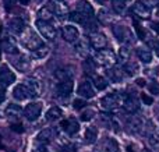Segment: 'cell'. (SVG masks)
Returning a JSON list of instances; mask_svg holds the SVG:
<instances>
[{
  "mask_svg": "<svg viewBox=\"0 0 159 152\" xmlns=\"http://www.w3.org/2000/svg\"><path fill=\"white\" fill-rule=\"evenodd\" d=\"M21 43L24 45L28 50H31V52L38 49L41 45H43L42 43V39L39 38L38 34H35L31 29H28V31H25V32L21 34Z\"/></svg>",
  "mask_w": 159,
  "mask_h": 152,
  "instance_id": "cell-1",
  "label": "cell"
},
{
  "mask_svg": "<svg viewBox=\"0 0 159 152\" xmlns=\"http://www.w3.org/2000/svg\"><path fill=\"white\" fill-rule=\"evenodd\" d=\"M35 27H36V29H38L39 35H41L42 38L48 39V41H53V39L56 38V28L53 27L49 21H45V20L38 18L35 22Z\"/></svg>",
  "mask_w": 159,
  "mask_h": 152,
  "instance_id": "cell-2",
  "label": "cell"
},
{
  "mask_svg": "<svg viewBox=\"0 0 159 152\" xmlns=\"http://www.w3.org/2000/svg\"><path fill=\"white\" fill-rule=\"evenodd\" d=\"M124 99L126 98H123V95L119 94V92H113V94H109L106 95V96H103L101 99V105L103 109H106V110H113V109L119 108L120 105H123Z\"/></svg>",
  "mask_w": 159,
  "mask_h": 152,
  "instance_id": "cell-3",
  "label": "cell"
},
{
  "mask_svg": "<svg viewBox=\"0 0 159 152\" xmlns=\"http://www.w3.org/2000/svg\"><path fill=\"white\" fill-rule=\"evenodd\" d=\"M95 60L96 63L102 64V66L112 67L116 63V56L110 49H101V50H96Z\"/></svg>",
  "mask_w": 159,
  "mask_h": 152,
  "instance_id": "cell-4",
  "label": "cell"
},
{
  "mask_svg": "<svg viewBox=\"0 0 159 152\" xmlns=\"http://www.w3.org/2000/svg\"><path fill=\"white\" fill-rule=\"evenodd\" d=\"M41 112H42V103L34 102V103L27 105V108L24 109V116L27 117V120H30V122H35V120L39 119Z\"/></svg>",
  "mask_w": 159,
  "mask_h": 152,
  "instance_id": "cell-5",
  "label": "cell"
},
{
  "mask_svg": "<svg viewBox=\"0 0 159 152\" xmlns=\"http://www.w3.org/2000/svg\"><path fill=\"white\" fill-rule=\"evenodd\" d=\"M133 13L137 17H140V18H149L151 8H149V6L144 0H140V2H135L133 4Z\"/></svg>",
  "mask_w": 159,
  "mask_h": 152,
  "instance_id": "cell-6",
  "label": "cell"
},
{
  "mask_svg": "<svg viewBox=\"0 0 159 152\" xmlns=\"http://www.w3.org/2000/svg\"><path fill=\"white\" fill-rule=\"evenodd\" d=\"M63 39L69 43H75V42L80 39V31L77 27L74 25H66L63 27Z\"/></svg>",
  "mask_w": 159,
  "mask_h": 152,
  "instance_id": "cell-7",
  "label": "cell"
},
{
  "mask_svg": "<svg viewBox=\"0 0 159 152\" xmlns=\"http://www.w3.org/2000/svg\"><path fill=\"white\" fill-rule=\"evenodd\" d=\"M14 81H16V74L7 66L0 67V85L4 88V87L11 85Z\"/></svg>",
  "mask_w": 159,
  "mask_h": 152,
  "instance_id": "cell-8",
  "label": "cell"
},
{
  "mask_svg": "<svg viewBox=\"0 0 159 152\" xmlns=\"http://www.w3.org/2000/svg\"><path fill=\"white\" fill-rule=\"evenodd\" d=\"M89 43H91V47L96 50H101V49H105L107 45V39L103 34L101 32H93L92 35L89 36Z\"/></svg>",
  "mask_w": 159,
  "mask_h": 152,
  "instance_id": "cell-9",
  "label": "cell"
},
{
  "mask_svg": "<svg viewBox=\"0 0 159 152\" xmlns=\"http://www.w3.org/2000/svg\"><path fill=\"white\" fill-rule=\"evenodd\" d=\"M8 31L14 35H21L22 32L25 31V22L22 21L21 18L16 17V18H11L8 21Z\"/></svg>",
  "mask_w": 159,
  "mask_h": 152,
  "instance_id": "cell-10",
  "label": "cell"
},
{
  "mask_svg": "<svg viewBox=\"0 0 159 152\" xmlns=\"http://www.w3.org/2000/svg\"><path fill=\"white\" fill-rule=\"evenodd\" d=\"M73 88H74L73 80H64L56 85V92H57L59 96H69L73 92Z\"/></svg>",
  "mask_w": 159,
  "mask_h": 152,
  "instance_id": "cell-11",
  "label": "cell"
},
{
  "mask_svg": "<svg viewBox=\"0 0 159 152\" xmlns=\"http://www.w3.org/2000/svg\"><path fill=\"white\" fill-rule=\"evenodd\" d=\"M123 109L127 113H135L140 109V102H138V99L135 96L129 95V96H126V99L123 102Z\"/></svg>",
  "mask_w": 159,
  "mask_h": 152,
  "instance_id": "cell-12",
  "label": "cell"
},
{
  "mask_svg": "<svg viewBox=\"0 0 159 152\" xmlns=\"http://www.w3.org/2000/svg\"><path fill=\"white\" fill-rule=\"evenodd\" d=\"M53 11L59 17H66L70 13V7L64 0H55L53 2Z\"/></svg>",
  "mask_w": 159,
  "mask_h": 152,
  "instance_id": "cell-13",
  "label": "cell"
},
{
  "mask_svg": "<svg viewBox=\"0 0 159 152\" xmlns=\"http://www.w3.org/2000/svg\"><path fill=\"white\" fill-rule=\"evenodd\" d=\"M77 11L87 18H93V8L87 0H77Z\"/></svg>",
  "mask_w": 159,
  "mask_h": 152,
  "instance_id": "cell-14",
  "label": "cell"
},
{
  "mask_svg": "<svg viewBox=\"0 0 159 152\" xmlns=\"http://www.w3.org/2000/svg\"><path fill=\"white\" fill-rule=\"evenodd\" d=\"M60 126H61V128L69 134V136H74V134H77L80 131V124H78V122H75L74 119L63 120Z\"/></svg>",
  "mask_w": 159,
  "mask_h": 152,
  "instance_id": "cell-15",
  "label": "cell"
},
{
  "mask_svg": "<svg viewBox=\"0 0 159 152\" xmlns=\"http://www.w3.org/2000/svg\"><path fill=\"white\" fill-rule=\"evenodd\" d=\"M2 49L7 55H16V53H18V47H17L16 41L13 38H10V36H6L2 41Z\"/></svg>",
  "mask_w": 159,
  "mask_h": 152,
  "instance_id": "cell-16",
  "label": "cell"
},
{
  "mask_svg": "<svg viewBox=\"0 0 159 152\" xmlns=\"http://www.w3.org/2000/svg\"><path fill=\"white\" fill-rule=\"evenodd\" d=\"M77 92H78L80 96L85 98V99H91V98H93V95H95V91H93V88H92V84H91L89 81H84V83L78 87Z\"/></svg>",
  "mask_w": 159,
  "mask_h": 152,
  "instance_id": "cell-17",
  "label": "cell"
},
{
  "mask_svg": "<svg viewBox=\"0 0 159 152\" xmlns=\"http://www.w3.org/2000/svg\"><path fill=\"white\" fill-rule=\"evenodd\" d=\"M123 71L124 70H121L120 67L113 66V67H109V69H107L106 74H107V77H109V80L113 81V83H121L123 78H124V73Z\"/></svg>",
  "mask_w": 159,
  "mask_h": 152,
  "instance_id": "cell-18",
  "label": "cell"
},
{
  "mask_svg": "<svg viewBox=\"0 0 159 152\" xmlns=\"http://www.w3.org/2000/svg\"><path fill=\"white\" fill-rule=\"evenodd\" d=\"M13 64L17 70H20L21 73H27L31 69V60L27 56H20L18 59L13 60Z\"/></svg>",
  "mask_w": 159,
  "mask_h": 152,
  "instance_id": "cell-19",
  "label": "cell"
},
{
  "mask_svg": "<svg viewBox=\"0 0 159 152\" xmlns=\"http://www.w3.org/2000/svg\"><path fill=\"white\" fill-rule=\"evenodd\" d=\"M13 96L16 98L17 101H24V99H27V98H30L27 85H25V84H18V85H16L13 89Z\"/></svg>",
  "mask_w": 159,
  "mask_h": 152,
  "instance_id": "cell-20",
  "label": "cell"
},
{
  "mask_svg": "<svg viewBox=\"0 0 159 152\" xmlns=\"http://www.w3.org/2000/svg\"><path fill=\"white\" fill-rule=\"evenodd\" d=\"M89 46H91V43L87 39H78V41L75 42V50H77V53L80 56H82V57H88Z\"/></svg>",
  "mask_w": 159,
  "mask_h": 152,
  "instance_id": "cell-21",
  "label": "cell"
},
{
  "mask_svg": "<svg viewBox=\"0 0 159 152\" xmlns=\"http://www.w3.org/2000/svg\"><path fill=\"white\" fill-rule=\"evenodd\" d=\"M113 34H115V36L117 38L119 42H127L130 38V32L127 28L121 27V25H116V27H113Z\"/></svg>",
  "mask_w": 159,
  "mask_h": 152,
  "instance_id": "cell-22",
  "label": "cell"
},
{
  "mask_svg": "<svg viewBox=\"0 0 159 152\" xmlns=\"http://www.w3.org/2000/svg\"><path fill=\"white\" fill-rule=\"evenodd\" d=\"M27 88H28V94H30L31 99H36L39 96V84L35 80H28L27 81Z\"/></svg>",
  "mask_w": 159,
  "mask_h": 152,
  "instance_id": "cell-23",
  "label": "cell"
},
{
  "mask_svg": "<svg viewBox=\"0 0 159 152\" xmlns=\"http://www.w3.org/2000/svg\"><path fill=\"white\" fill-rule=\"evenodd\" d=\"M22 109L20 105H16V103H10V105L6 108V114H7V117H10V119H17V117L21 114Z\"/></svg>",
  "mask_w": 159,
  "mask_h": 152,
  "instance_id": "cell-24",
  "label": "cell"
},
{
  "mask_svg": "<svg viewBox=\"0 0 159 152\" xmlns=\"http://www.w3.org/2000/svg\"><path fill=\"white\" fill-rule=\"evenodd\" d=\"M61 116H63L61 109L57 108V106H52V108L46 112V120H49V122H56V120H59Z\"/></svg>",
  "mask_w": 159,
  "mask_h": 152,
  "instance_id": "cell-25",
  "label": "cell"
},
{
  "mask_svg": "<svg viewBox=\"0 0 159 152\" xmlns=\"http://www.w3.org/2000/svg\"><path fill=\"white\" fill-rule=\"evenodd\" d=\"M137 56L138 59H140L143 63L148 64L152 61V53L149 49H145V47H140V49H137Z\"/></svg>",
  "mask_w": 159,
  "mask_h": 152,
  "instance_id": "cell-26",
  "label": "cell"
},
{
  "mask_svg": "<svg viewBox=\"0 0 159 152\" xmlns=\"http://www.w3.org/2000/svg\"><path fill=\"white\" fill-rule=\"evenodd\" d=\"M55 75H56V78H59L60 81L71 80L73 78V71H71V69H57L55 71Z\"/></svg>",
  "mask_w": 159,
  "mask_h": 152,
  "instance_id": "cell-27",
  "label": "cell"
},
{
  "mask_svg": "<svg viewBox=\"0 0 159 152\" xmlns=\"http://www.w3.org/2000/svg\"><path fill=\"white\" fill-rule=\"evenodd\" d=\"M36 138H38V142H43V144H48V142H49L50 140L53 138V131L50 130V128H45V130H42L41 133L36 136Z\"/></svg>",
  "mask_w": 159,
  "mask_h": 152,
  "instance_id": "cell-28",
  "label": "cell"
},
{
  "mask_svg": "<svg viewBox=\"0 0 159 152\" xmlns=\"http://www.w3.org/2000/svg\"><path fill=\"white\" fill-rule=\"evenodd\" d=\"M98 138V130L96 127H88L85 131V142L87 144H93Z\"/></svg>",
  "mask_w": 159,
  "mask_h": 152,
  "instance_id": "cell-29",
  "label": "cell"
},
{
  "mask_svg": "<svg viewBox=\"0 0 159 152\" xmlns=\"http://www.w3.org/2000/svg\"><path fill=\"white\" fill-rule=\"evenodd\" d=\"M48 53H49V47H48L46 45H41L38 49H35L32 52V56L35 59H43L48 56Z\"/></svg>",
  "mask_w": 159,
  "mask_h": 152,
  "instance_id": "cell-30",
  "label": "cell"
},
{
  "mask_svg": "<svg viewBox=\"0 0 159 152\" xmlns=\"http://www.w3.org/2000/svg\"><path fill=\"white\" fill-rule=\"evenodd\" d=\"M93 83H95V88L98 89V91H103V89H106L107 85H109V83H107L103 77H101V75L93 78Z\"/></svg>",
  "mask_w": 159,
  "mask_h": 152,
  "instance_id": "cell-31",
  "label": "cell"
},
{
  "mask_svg": "<svg viewBox=\"0 0 159 152\" xmlns=\"http://www.w3.org/2000/svg\"><path fill=\"white\" fill-rule=\"evenodd\" d=\"M112 7L115 10V13L121 14L126 8V0H112Z\"/></svg>",
  "mask_w": 159,
  "mask_h": 152,
  "instance_id": "cell-32",
  "label": "cell"
},
{
  "mask_svg": "<svg viewBox=\"0 0 159 152\" xmlns=\"http://www.w3.org/2000/svg\"><path fill=\"white\" fill-rule=\"evenodd\" d=\"M123 70L126 71L127 75H135V73L138 71V66L135 63H131V61H129V63L124 64Z\"/></svg>",
  "mask_w": 159,
  "mask_h": 152,
  "instance_id": "cell-33",
  "label": "cell"
},
{
  "mask_svg": "<svg viewBox=\"0 0 159 152\" xmlns=\"http://www.w3.org/2000/svg\"><path fill=\"white\" fill-rule=\"evenodd\" d=\"M38 16H39V18H41V20H45V21H49V20L52 18L53 14L50 13L49 8L43 7V8H41V10L38 11Z\"/></svg>",
  "mask_w": 159,
  "mask_h": 152,
  "instance_id": "cell-34",
  "label": "cell"
},
{
  "mask_svg": "<svg viewBox=\"0 0 159 152\" xmlns=\"http://www.w3.org/2000/svg\"><path fill=\"white\" fill-rule=\"evenodd\" d=\"M110 144V140H107V141H105L103 144L101 145V148H99V152H117V145H113L112 148L109 147Z\"/></svg>",
  "mask_w": 159,
  "mask_h": 152,
  "instance_id": "cell-35",
  "label": "cell"
},
{
  "mask_svg": "<svg viewBox=\"0 0 159 152\" xmlns=\"http://www.w3.org/2000/svg\"><path fill=\"white\" fill-rule=\"evenodd\" d=\"M93 116H95V112L92 109H87V110H84L81 113V120L82 122H91L93 119Z\"/></svg>",
  "mask_w": 159,
  "mask_h": 152,
  "instance_id": "cell-36",
  "label": "cell"
},
{
  "mask_svg": "<svg viewBox=\"0 0 159 152\" xmlns=\"http://www.w3.org/2000/svg\"><path fill=\"white\" fill-rule=\"evenodd\" d=\"M95 66H96V60H92V59H85V61H84V69L87 70L88 73L95 71Z\"/></svg>",
  "mask_w": 159,
  "mask_h": 152,
  "instance_id": "cell-37",
  "label": "cell"
},
{
  "mask_svg": "<svg viewBox=\"0 0 159 152\" xmlns=\"http://www.w3.org/2000/svg\"><path fill=\"white\" fill-rule=\"evenodd\" d=\"M119 56H120V60H129L130 57V47L129 46H121L119 50Z\"/></svg>",
  "mask_w": 159,
  "mask_h": 152,
  "instance_id": "cell-38",
  "label": "cell"
},
{
  "mask_svg": "<svg viewBox=\"0 0 159 152\" xmlns=\"http://www.w3.org/2000/svg\"><path fill=\"white\" fill-rule=\"evenodd\" d=\"M149 144L155 148H159V136L158 134H149Z\"/></svg>",
  "mask_w": 159,
  "mask_h": 152,
  "instance_id": "cell-39",
  "label": "cell"
},
{
  "mask_svg": "<svg viewBox=\"0 0 159 152\" xmlns=\"http://www.w3.org/2000/svg\"><path fill=\"white\" fill-rule=\"evenodd\" d=\"M85 105H87V102H85V101H82V99H75L74 102H73V108H74L75 110H81Z\"/></svg>",
  "mask_w": 159,
  "mask_h": 152,
  "instance_id": "cell-40",
  "label": "cell"
},
{
  "mask_svg": "<svg viewBox=\"0 0 159 152\" xmlns=\"http://www.w3.org/2000/svg\"><path fill=\"white\" fill-rule=\"evenodd\" d=\"M148 89H149V92H151V94L159 95V84L158 83H151L148 85Z\"/></svg>",
  "mask_w": 159,
  "mask_h": 152,
  "instance_id": "cell-41",
  "label": "cell"
},
{
  "mask_svg": "<svg viewBox=\"0 0 159 152\" xmlns=\"http://www.w3.org/2000/svg\"><path fill=\"white\" fill-rule=\"evenodd\" d=\"M10 128L13 131H16V133H24V126H22L21 123H13V124L10 126Z\"/></svg>",
  "mask_w": 159,
  "mask_h": 152,
  "instance_id": "cell-42",
  "label": "cell"
},
{
  "mask_svg": "<svg viewBox=\"0 0 159 152\" xmlns=\"http://www.w3.org/2000/svg\"><path fill=\"white\" fill-rule=\"evenodd\" d=\"M141 99H143L144 105H148V106H151L152 103H154V98L148 96V95H147V94H143V95H141Z\"/></svg>",
  "mask_w": 159,
  "mask_h": 152,
  "instance_id": "cell-43",
  "label": "cell"
},
{
  "mask_svg": "<svg viewBox=\"0 0 159 152\" xmlns=\"http://www.w3.org/2000/svg\"><path fill=\"white\" fill-rule=\"evenodd\" d=\"M135 31H137V35L140 39H144V31L141 29V27L138 24H135Z\"/></svg>",
  "mask_w": 159,
  "mask_h": 152,
  "instance_id": "cell-44",
  "label": "cell"
},
{
  "mask_svg": "<svg viewBox=\"0 0 159 152\" xmlns=\"http://www.w3.org/2000/svg\"><path fill=\"white\" fill-rule=\"evenodd\" d=\"M152 46H154V50H155V53H157V56L159 57V41H155V42H152Z\"/></svg>",
  "mask_w": 159,
  "mask_h": 152,
  "instance_id": "cell-45",
  "label": "cell"
},
{
  "mask_svg": "<svg viewBox=\"0 0 159 152\" xmlns=\"http://www.w3.org/2000/svg\"><path fill=\"white\" fill-rule=\"evenodd\" d=\"M42 145H38V147H35V150H34V152H45V144L43 142H41Z\"/></svg>",
  "mask_w": 159,
  "mask_h": 152,
  "instance_id": "cell-46",
  "label": "cell"
},
{
  "mask_svg": "<svg viewBox=\"0 0 159 152\" xmlns=\"http://www.w3.org/2000/svg\"><path fill=\"white\" fill-rule=\"evenodd\" d=\"M4 98H6V95H4V89H3V87L0 85V103L4 101Z\"/></svg>",
  "mask_w": 159,
  "mask_h": 152,
  "instance_id": "cell-47",
  "label": "cell"
},
{
  "mask_svg": "<svg viewBox=\"0 0 159 152\" xmlns=\"http://www.w3.org/2000/svg\"><path fill=\"white\" fill-rule=\"evenodd\" d=\"M137 85L138 87H145V80H144V78H138V80H137Z\"/></svg>",
  "mask_w": 159,
  "mask_h": 152,
  "instance_id": "cell-48",
  "label": "cell"
},
{
  "mask_svg": "<svg viewBox=\"0 0 159 152\" xmlns=\"http://www.w3.org/2000/svg\"><path fill=\"white\" fill-rule=\"evenodd\" d=\"M3 2H4V3H6V4L11 6V4H13V3H16V2H17V0H3Z\"/></svg>",
  "mask_w": 159,
  "mask_h": 152,
  "instance_id": "cell-49",
  "label": "cell"
},
{
  "mask_svg": "<svg viewBox=\"0 0 159 152\" xmlns=\"http://www.w3.org/2000/svg\"><path fill=\"white\" fill-rule=\"evenodd\" d=\"M152 28H154V29L157 31V32H159V24H158V22H155V24H152Z\"/></svg>",
  "mask_w": 159,
  "mask_h": 152,
  "instance_id": "cell-50",
  "label": "cell"
},
{
  "mask_svg": "<svg viewBox=\"0 0 159 152\" xmlns=\"http://www.w3.org/2000/svg\"><path fill=\"white\" fill-rule=\"evenodd\" d=\"M28 3H30V0H20V4H24V6H27Z\"/></svg>",
  "mask_w": 159,
  "mask_h": 152,
  "instance_id": "cell-51",
  "label": "cell"
},
{
  "mask_svg": "<svg viewBox=\"0 0 159 152\" xmlns=\"http://www.w3.org/2000/svg\"><path fill=\"white\" fill-rule=\"evenodd\" d=\"M151 2H152V0H147V2H145V3H147V4H148V3H151Z\"/></svg>",
  "mask_w": 159,
  "mask_h": 152,
  "instance_id": "cell-52",
  "label": "cell"
},
{
  "mask_svg": "<svg viewBox=\"0 0 159 152\" xmlns=\"http://www.w3.org/2000/svg\"><path fill=\"white\" fill-rule=\"evenodd\" d=\"M143 152H151V151H149V150H144Z\"/></svg>",
  "mask_w": 159,
  "mask_h": 152,
  "instance_id": "cell-53",
  "label": "cell"
},
{
  "mask_svg": "<svg viewBox=\"0 0 159 152\" xmlns=\"http://www.w3.org/2000/svg\"><path fill=\"white\" fill-rule=\"evenodd\" d=\"M158 13H159V2H158Z\"/></svg>",
  "mask_w": 159,
  "mask_h": 152,
  "instance_id": "cell-54",
  "label": "cell"
},
{
  "mask_svg": "<svg viewBox=\"0 0 159 152\" xmlns=\"http://www.w3.org/2000/svg\"><path fill=\"white\" fill-rule=\"evenodd\" d=\"M101 2H103V0H101Z\"/></svg>",
  "mask_w": 159,
  "mask_h": 152,
  "instance_id": "cell-55",
  "label": "cell"
}]
</instances>
